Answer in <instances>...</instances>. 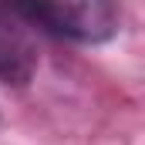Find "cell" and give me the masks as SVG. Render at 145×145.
<instances>
[{"instance_id":"obj_1","label":"cell","mask_w":145,"mask_h":145,"mask_svg":"<svg viewBox=\"0 0 145 145\" xmlns=\"http://www.w3.org/2000/svg\"><path fill=\"white\" fill-rule=\"evenodd\" d=\"M27 24L81 44H101L118 31L115 0H7Z\"/></svg>"},{"instance_id":"obj_2","label":"cell","mask_w":145,"mask_h":145,"mask_svg":"<svg viewBox=\"0 0 145 145\" xmlns=\"http://www.w3.org/2000/svg\"><path fill=\"white\" fill-rule=\"evenodd\" d=\"M37 68V44L31 24L0 0V81L7 84H27Z\"/></svg>"}]
</instances>
